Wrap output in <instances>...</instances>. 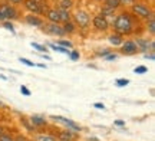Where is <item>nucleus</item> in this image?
<instances>
[{"label": "nucleus", "mask_w": 155, "mask_h": 141, "mask_svg": "<svg viewBox=\"0 0 155 141\" xmlns=\"http://www.w3.org/2000/svg\"><path fill=\"white\" fill-rule=\"evenodd\" d=\"M22 63H25V65H28V66H35V63L32 62V61H29V59H26V58H20L19 59Z\"/></svg>", "instance_id": "nucleus-30"}, {"label": "nucleus", "mask_w": 155, "mask_h": 141, "mask_svg": "<svg viewBox=\"0 0 155 141\" xmlns=\"http://www.w3.org/2000/svg\"><path fill=\"white\" fill-rule=\"evenodd\" d=\"M25 20H26V23L28 25H30V26H36V28H42L43 26V19L40 16H38V15H28V16L25 17Z\"/></svg>", "instance_id": "nucleus-10"}, {"label": "nucleus", "mask_w": 155, "mask_h": 141, "mask_svg": "<svg viewBox=\"0 0 155 141\" xmlns=\"http://www.w3.org/2000/svg\"><path fill=\"white\" fill-rule=\"evenodd\" d=\"M79 56H81V55H79V52H78V51L69 52V58H71L72 61H78V59H79Z\"/></svg>", "instance_id": "nucleus-29"}, {"label": "nucleus", "mask_w": 155, "mask_h": 141, "mask_svg": "<svg viewBox=\"0 0 155 141\" xmlns=\"http://www.w3.org/2000/svg\"><path fill=\"white\" fill-rule=\"evenodd\" d=\"M109 53H111L109 51H102V52H99L98 55H99V56H106V55H109Z\"/></svg>", "instance_id": "nucleus-41"}, {"label": "nucleus", "mask_w": 155, "mask_h": 141, "mask_svg": "<svg viewBox=\"0 0 155 141\" xmlns=\"http://www.w3.org/2000/svg\"><path fill=\"white\" fill-rule=\"evenodd\" d=\"M114 29H115V33H119V35H129L132 32L134 29V22L131 16L128 13H121L114 19Z\"/></svg>", "instance_id": "nucleus-1"}, {"label": "nucleus", "mask_w": 155, "mask_h": 141, "mask_svg": "<svg viewBox=\"0 0 155 141\" xmlns=\"http://www.w3.org/2000/svg\"><path fill=\"white\" fill-rule=\"evenodd\" d=\"M45 26H42V30L46 32L48 35H53V36H65V30L59 23H43Z\"/></svg>", "instance_id": "nucleus-4"}, {"label": "nucleus", "mask_w": 155, "mask_h": 141, "mask_svg": "<svg viewBox=\"0 0 155 141\" xmlns=\"http://www.w3.org/2000/svg\"><path fill=\"white\" fill-rule=\"evenodd\" d=\"M23 5L32 15H43L45 13L43 5H40V2L38 0H23Z\"/></svg>", "instance_id": "nucleus-5"}, {"label": "nucleus", "mask_w": 155, "mask_h": 141, "mask_svg": "<svg viewBox=\"0 0 155 141\" xmlns=\"http://www.w3.org/2000/svg\"><path fill=\"white\" fill-rule=\"evenodd\" d=\"M73 6L72 0H59V7L58 9H63V10H71Z\"/></svg>", "instance_id": "nucleus-18"}, {"label": "nucleus", "mask_w": 155, "mask_h": 141, "mask_svg": "<svg viewBox=\"0 0 155 141\" xmlns=\"http://www.w3.org/2000/svg\"><path fill=\"white\" fill-rule=\"evenodd\" d=\"M139 52L138 46L135 43V40H125L121 45V53L122 55H137Z\"/></svg>", "instance_id": "nucleus-7"}, {"label": "nucleus", "mask_w": 155, "mask_h": 141, "mask_svg": "<svg viewBox=\"0 0 155 141\" xmlns=\"http://www.w3.org/2000/svg\"><path fill=\"white\" fill-rule=\"evenodd\" d=\"M0 141H15V140H13L10 136H7V134H3V136H0Z\"/></svg>", "instance_id": "nucleus-32"}, {"label": "nucleus", "mask_w": 155, "mask_h": 141, "mask_svg": "<svg viewBox=\"0 0 155 141\" xmlns=\"http://www.w3.org/2000/svg\"><path fill=\"white\" fill-rule=\"evenodd\" d=\"M45 15L48 17V20L50 23H61V19H59V15H58V9H48L45 12Z\"/></svg>", "instance_id": "nucleus-11"}, {"label": "nucleus", "mask_w": 155, "mask_h": 141, "mask_svg": "<svg viewBox=\"0 0 155 141\" xmlns=\"http://www.w3.org/2000/svg\"><path fill=\"white\" fill-rule=\"evenodd\" d=\"M0 105H3V102H2V101H0Z\"/></svg>", "instance_id": "nucleus-44"}, {"label": "nucleus", "mask_w": 155, "mask_h": 141, "mask_svg": "<svg viewBox=\"0 0 155 141\" xmlns=\"http://www.w3.org/2000/svg\"><path fill=\"white\" fill-rule=\"evenodd\" d=\"M108 40H109V43L114 46H121L124 39H122V35L119 33H111L108 36Z\"/></svg>", "instance_id": "nucleus-12"}, {"label": "nucleus", "mask_w": 155, "mask_h": 141, "mask_svg": "<svg viewBox=\"0 0 155 141\" xmlns=\"http://www.w3.org/2000/svg\"><path fill=\"white\" fill-rule=\"evenodd\" d=\"M129 84V81L125 78H121V79H116V85L118 86H127V85Z\"/></svg>", "instance_id": "nucleus-28"}, {"label": "nucleus", "mask_w": 155, "mask_h": 141, "mask_svg": "<svg viewBox=\"0 0 155 141\" xmlns=\"http://www.w3.org/2000/svg\"><path fill=\"white\" fill-rule=\"evenodd\" d=\"M52 119H55V121H58V123L66 125L68 128H71V130H73V131H81V130H82V128H81V127H79L75 121H72V119H68V118H65V117H58V115H55V117H52Z\"/></svg>", "instance_id": "nucleus-9"}, {"label": "nucleus", "mask_w": 155, "mask_h": 141, "mask_svg": "<svg viewBox=\"0 0 155 141\" xmlns=\"http://www.w3.org/2000/svg\"><path fill=\"white\" fill-rule=\"evenodd\" d=\"M56 45H59V46H62V48H73V45H72V42L71 40H65V39H59V40H56Z\"/></svg>", "instance_id": "nucleus-24"}, {"label": "nucleus", "mask_w": 155, "mask_h": 141, "mask_svg": "<svg viewBox=\"0 0 155 141\" xmlns=\"http://www.w3.org/2000/svg\"><path fill=\"white\" fill-rule=\"evenodd\" d=\"M94 105H95V108H98V109H104V108H105V105L101 104V102H96V104H94Z\"/></svg>", "instance_id": "nucleus-39"}, {"label": "nucleus", "mask_w": 155, "mask_h": 141, "mask_svg": "<svg viewBox=\"0 0 155 141\" xmlns=\"http://www.w3.org/2000/svg\"><path fill=\"white\" fill-rule=\"evenodd\" d=\"M7 2H9V5H22L23 3V0H7Z\"/></svg>", "instance_id": "nucleus-36"}, {"label": "nucleus", "mask_w": 155, "mask_h": 141, "mask_svg": "<svg viewBox=\"0 0 155 141\" xmlns=\"http://www.w3.org/2000/svg\"><path fill=\"white\" fill-rule=\"evenodd\" d=\"M15 141H33V140H30V138H26L25 136H17L16 138H15Z\"/></svg>", "instance_id": "nucleus-35"}, {"label": "nucleus", "mask_w": 155, "mask_h": 141, "mask_svg": "<svg viewBox=\"0 0 155 141\" xmlns=\"http://www.w3.org/2000/svg\"><path fill=\"white\" fill-rule=\"evenodd\" d=\"M22 123H23L25 125H26V128H28L29 131H33V130H35V128H33V125H30V124H29V123H28V121H26L25 118H22Z\"/></svg>", "instance_id": "nucleus-33"}, {"label": "nucleus", "mask_w": 155, "mask_h": 141, "mask_svg": "<svg viewBox=\"0 0 155 141\" xmlns=\"http://www.w3.org/2000/svg\"><path fill=\"white\" fill-rule=\"evenodd\" d=\"M5 133H3V130H2V127H0V136H3Z\"/></svg>", "instance_id": "nucleus-43"}, {"label": "nucleus", "mask_w": 155, "mask_h": 141, "mask_svg": "<svg viewBox=\"0 0 155 141\" xmlns=\"http://www.w3.org/2000/svg\"><path fill=\"white\" fill-rule=\"evenodd\" d=\"M135 43H137V46H138V49L139 51H142V52H147L150 48V42H148V39H141V38H138V39L135 40Z\"/></svg>", "instance_id": "nucleus-13"}, {"label": "nucleus", "mask_w": 155, "mask_h": 141, "mask_svg": "<svg viewBox=\"0 0 155 141\" xmlns=\"http://www.w3.org/2000/svg\"><path fill=\"white\" fill-rule=\"evenodd\" d=\"M119 2H121V5H134L135 0H119Z\"/></svg>", "instance_id": "nucleus-38"}, {"label": "nucleus", "mask_w": 155, "mask_h": 141, "mask_svg": "<svg viewBox=\"0 0 155 141\" xmlns=\"http://www.w3.org/2000/svg\"><path fill=\"white\" fill-rule=\"evenodd\" d=\"M114 9H109V7H102V10H101V16H104L108 20V17H112V20L115 19V13H114Z\"/></svg>", "instance_id": "nucleus-16"}, {"label": "nucleus", "mask_w": 155, "mask_h": 141, "mask_svg": "<svg viewBox=\"0 0 155 141\" xmlns=\"http://www.w3.org/2000/svg\"><path fill=\"white\" fill-rule=\"evenodd\" d=\"M131 9H132L134 15L142 17V19H147V20H148V19H151V17H154L152 10H151L148 6H145V5H141V3H134Z\"/></svg>", "instance_id": "nucleus-3"}, {"label": "nucleus", "mask_w": 155, "mask_h": 141, "mask_svg": "<svg viewBox=\"0 0 155 141\" xmlns=\"http://www.w3.org/2000/svg\"><path fill=\"white\" fill-rule=\"evenodd\" d=\"M30 45H32V48H33V49H36V51H39V52H42V53H46V52H48V48H46V46H43V45H40V43H38V42H32Z\"/></svg>", "instance_id": "nucleus-23"}, {"label": "nucleus", "mask_w": 155, "mask_h": 141, "mask_svg": "<svg viewBox=\"0 0 155 141\" xmlns=\"http://www.w3.org/2000/svg\"><path fill=\"white\" fill-rule=\"evenodd\" d=\"M73 23H75V26H79L81 29H86L89 26V23H91V17H89L88 12L82 10V9H79L73 13Z\"/></svg>", "instance_id": "nucleus-2"}, {"label": "nucleus", "mask_w": 155, "mask_h": 141, "mask_svg": "<svg viewBox=\"0 0 155 141\" xmlns=\"http://www.w3.org/2000/svg\"><path fill=\"white\" fill-rule=\"evenodd\" d=\"M3 28L7 29V30H10L13 35H16V30H15V28H13L12 22H9V20H5V22H3Z\"/></svg>", "instance_id": "nucleus-26"}, {"label": "nucleus", "mask_w": 155, "mask_h": 141, "mask_svg": "<svg viewBox=\"0 0 155 141\" xmlns=\"http://www.w3.org/2000/svg\"><path fill=\"white\" fill-rule=\"evenodd\" d=\"M33 141H58L55 136H50V134H38L33 138Z\"/></svg>", "instance_id": "nucleus-17"}, {"label": "nucleus", "mask_w": 155, "mask_h": 141, "mask_svg": "<svg viewBox=\"0 0 155 141\" xmlns=\"http://www.w3.org/2000/svg\"><path fill=\"white\" fill-rule=\"evenodd\" d=\"M147 29L150 30V33L154 36L155 35V22H154V17L148 19V23H147Z\"/></svg>", "instance_id": "nucleus-25"}, {"label": "nucleus", "mask_w": 155, "mask_h": 141, "mask_svg": "<svg viewBox=\"0 0 155 141\" xmlns=\"http://www.w3.org/2000/svg\"><path fill=\"white\" fill-rule=\"evenodd\" d=\"M115 125H118V127H124V125H125V121H121V119H118V121H115Z\"/></svg>", "instance_id": "nucleus-40"}, {"label": "nucleus", "mask_w": 155, "mask_h": 141, "mask_svg": "<svg viewBox=\"0 0 155 141\" xmlns=\"http://www.w3.org/2000/svg\"><path fill=\"white\" fill-rule=\"evenodd\" d=\"M147 71H148V68H147V66H144V65H139V66H137V68L134 69V72L139 73V75H141V73H145Z\"/></svg>", "instance_id": "nucleus-27"}, {"label": "nucleus", "mask_w": 155, "mask_h": 141, "mask_svg": "<svg viewBox=\"0 0 155 141\" xmlns=\"http://www.w3.org/2000/svg\"><path fill=\"white\" fill-rule=\"evenodd\" d=\"M58 15H59V19H61V23L69 22L71 20V12L69 10H63V9H58Z\"/></svg>", "instance_id": "nucleus-14"}, {"label": "nucleus", "mask_w": 155, "mask_h": 141, "mask_svg": "<svg viewBox=\"0 0 155 141\" xmlns=\"http://www.w3.org/2000/svg\"><path fill=\"white\" fill-rule=\"evenodd\" d=\"M145 56H147V59H151V61H154V59H155L154 52H151V53H148V52H145Z\"/></svg>", "instance_id": "nucleus-37"}, {"label": "nucleus", "mask_w": 155, "mask_h": 141, "mask_svg": "<svg viewBox=\"0 0 155 141\" xmlns=\"http://www.w3.org/2000/svg\"><path fill=\"white\" fill-rule=\"evenodd\" d=\"M0 12H2V15L5 16L6 20H10V22L13 20V19H17V17H19L17 10L12 5H9V3H3V5H0Z\"/></svg>", "instance_id": "nucleus-6"}, {"label": "nucleus", "mask_w": 155, "mask_h": 141, "mask_svg": "<svg viewBox=\"0 0 155 141\" xmlns=\"http://www.w3.org/2000/svg\"><path fill=\"white\" fill-rule=\"evenodd\" d=\"M92 25H94V28L96 30H101V32H106L109 29V26H111V23L108 22L104 16H101V15H96L92 19Z\"/></svg>", "instance_id": "nucleus-8"}, {"label": "nucleus", "mask_w": 155, "mask_h": 141, "mask_svg": "<svg viewBox=\"0 0 155 141\" xmlns=\"http://www.w3.org/2000/svg\"><path fill=\"white\" fill-rule=\"evenodd\" d=\"M116 58H118L116 53H109V55H106L105 56V59L106 61H114V59H116Z\"/></svg>", "instance_id": "nucleus-34"}, {"label": "nucleus", "mask_w": 155, "mask_h": 141, "mask_svg": "<svg viewBox=\"0 0 155 141\" xmlns=\"http://www.w3.org/2000/svg\"><path fill=\"white\" fill-rule=\"evenodd\" d=\"M62 28H63V30H65V33H72V32H75V28H76V26H75V23L69 20V22H65V25H63Z\"/></svg>", "instance_id": "nucleus-20"}, {"label": "nucleus", "mask_w": 155, "mask_h": 141, "mask_svg": "<svg viewBox=\"0 0 155 141\" xmlns=\"http://www.w3.org/2000/svg\"><path fill=\"white\" fill-rule=\"evenodd\" d=\"M105 6L115 10V9H118V7L121 6V2H119V0H105Z\"/></svg>", "instance_id": "nucleus-22"}, {"label": "nucleus", "mask_w": 155, "mask_h": 141, "mask_svg": "<svg viewBox=\"0 0 155 141\" xmlns=\"http://www.w3.org/2000/svg\"><path fill=\"white\" fill-rule=\"evenodd\" d=\"M49 48H52L55 52H61V53H66V55H69V49H66V48H62V46L56 45V43H49Z\"/></svg>", "instance_id": "nucleus-21"}, {"label": "nucleus", "mask_w": 155, "mask_h": 141, "mask_svg": "<svg viewBox=\"0 0 155 141\" xmlns=\"http://www.w3.org/2000/svg\"><path fill=\"white\" fill-rule=\"evenodd\" d=\"M20 91H22L23 95H26V96L30 95V91H29V88H28V86H25V85H22V86H20Z\"/></svg>", "instance_id": "nucleus-31"}, {"label": "nucleus", "mask_w": 155, "mask_h": 141, "mask_svg": "<svg viewBox=\"0 0 155 141\" xmlns=\"http://www.w3.org/2000/svg\"><path fill=\"white\" fill-rule=\"evenodd\" d=\"M58 138L62 141H73V138H75V136H73L71 131H61L59 134H58Z\"/></svg>", "instance_id": "nucleus-15"}, {"label": "nucleus", "mask_w": 155, "mask_h": 141, "mask_svg": "<svg viewBox=\"0 0 155 141\" xmlns=\"http://www.w3.org/2000/svg\"><path fill=\"white\" fill-rule=\"evenodd\" d=\"M6 19H5V16H3V15H2V12H0V22H5Z\"/></svg>", "instance_id": "nucleus-42"}, {"label": "nucleus", "mask_w": 155, "mask_h": 141, "mask_svg": "<svg viewBox=\"0 0 155 141\" xmlns=\"http://www.w3.org/2000/svg\"><path fill=\"white\" fill-rule=\"evenodd\" d=\"M30 121H32L33 125H38V127L46 124V119H45L43 117H40V115H33V117H30Z\"/></svg>", "instance_id": "nucleus-19"}]
</instances>
